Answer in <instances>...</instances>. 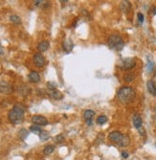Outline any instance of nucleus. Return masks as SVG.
<instances>
[{
    "instance_id": "20e7f679",
    "label": "nucleus",
    "mask_w": 156,
    "mask_h": 160,
    "mask_svg": "<svg viewBox=\"0 0 156 160\" xmlns=\"http://www.w3.org/2000/svg\"><path fill=\"white\" fill-rule=\"evenodd\" d=\"M107 44L110 49L116 50V51H121L124 48L125 42H124L123 38L118 35H112L109 36L107 40Z\"/></svg>"
},
{
    "instance_id": "f8f14e48",
    "label": "nucleus",
    "mask_w": 156,
    "mask_h": 160,
    "mask_svg": "<svg viewBox=\"0 0 156 160\" xmlns=\"http://www.w3.org/2000/svg\"><path fill=\"white\" fill-rule=\"evenodd\" d=\"M147 90L153 96H156V85L153 81H149L147 83Z\"/></svg>"
},
{
    "instance_id": "7c9ffc66",
    "label": "nucleus",
    "mask_w": 156,
    "mask_h": 160,
    "mask_svg": "<svg viewBox=\"0 0 156 160\" xmlns=\"http://www.w3.org/2000/svg\"><path fill=\"white\" fill-rule=\"evenodd\" d=\"M34 3H35V5H36V6H38V5H40V3H43V1H35Z\"/></svg>"
},
{
    "instance_id": "0eeeda50",
    "label": "nucleus",
    "mask_w": 156,
    "mask_h": 160,
    "mask_svg": "<svg viewBox=\"0 0 156 160\" xmlns=\"http://www.w3.org/2000/svg\"><path fill=\"white\" fill-rule=\"evenodd\" d=\"M94 115H95V111L92 110V109H87V110L84 111L83 118H84V120H85L86 124L88 126L92 125V120H93Z\"/></svg>"
},
{
    "instance_id": "f257e3e1",
    "label": "nucleus",
    "mask_w": 156,
    "mask_h": 160,
    "mask_svg": "<svg viewBox=\"0 0 156 160\" xmlns=\"http://www.w3.org/2000/svg\"><path fill=\"white\" fill-rule=\"evenodd\" d=\"M117 97L119 101L124 104L131 103L134 100V98H135V91L130 86H124V87H122L118 91Z\"/></svg>"
},
{
    "instance_id": "c756f323",
    "label": "nucleus",
    "mask_w": 156,
    "mask_h": 160,
    "mask_svg": "<svg viewBox=\"0 0 156 160\" xmlns=\"http://www.w3.org/2000/svg\"><path fill=\"white\" fill-rule=\"evenodd\" d=\"M100 137L104 138V135H102V133H101V134H100V135H99V137H98V138H97V140H99V138H100ZM102 140H104V139H100V142H99V143H102Z\"/></svg>"
},
{
    "instance_id": "4468645a",
    "label": "nucleus",
    "mask_w": 156,
    "mask_h": 160,
    "mask_svg": "<svg viewBox=\"0 0 156 160\" xmlns=\"http://www.w3.org/2000/svg\"><path fill=\"white\" fill-rule=\"evenodd\" d=\"M12 91V86L7 83H0V92L9 93Z\"/></svg>"
},
{
    "instance_id": "aec40b11",
    "label": "nucleus",
    "mask_w": 156,
    "mask_h": 160,
    "mask_svg": "<svg viewBox=\"0 0 156 160\" xmlns=\"http://www.w3.org/2000/svg\"><path fill=\"white\" fill-rule=\"evenodd\" d=\"M153 68H154V61L150 59V57H147V71H152Z\"/></svg>"
},
{
    "instance_id": "b1692460",
    "label": "nucleus",
    "mask_w": 156,
    "mask_h": 160,
    "mask_svg": "<svg viewBox=\"0 0 156 160\" xmlns=\"http://www.w3.org/2000/svg\"><path fill=\"white\" fill-rule=\"evenodd\" d=\"M30 130L32 132L36 133V134H39V133L42 132L40 127H38V126H32V127L30 128Z\"/></svg>"
},
{
    "instance_id": "2f4dec72",
    "label": "nucleus",
    "mask_w": 156,
    "mask_h": 160,
    "mask_svg": "<svg viewBox=\"0 0 156 160\" xmlns=\"http://www.w3.org/2000/svg\"><path fill=\"white\" fill-rule=\"evenodd\" d=\"M3 54V47L1 46V44H0V55Z\"/></svg>"
},
{
    "instance_id": "f704fd0d",
    "label": "nucleus",
    "mask_w": 156,
    "mask_h": 160,
    "mask_svg": "<svg viewBox=\"0 0 156 160\" xmlns=\"http://www.w3.org/2000/svg\"><path fill=\"white\" fill-rule=\"evenodd\" d=\"M155 110H156V108H155Z\"/></svg>"
},
{
    "instance_id": "ddd939ff",
    "label": "nucleus",
    "mask_w": 156,
    "mask_h": 160,
    "mask_svg": "<svg viewBox=\"0 0 156 160\" xmlns=\"http://www.w3.org/2000/svg\"><path fill=\"white\" fill-rule=\"evenodd\" d=\"M49 95H50V97H51L52 99H54V100H60V99H62V97H63L62 93L60 92V91L57 90V89L50 91Z\"/></svg>"
},
{
    "instance_id": "7ed1b4c3",
    "label": "nucleus",
    "mask_w": 156,
    "mask_h": 160,
    "mask_svg": "<svg viewBox=\"0 0 156 160\" xmlns=\"http://www.w3.org/2000/svg\"><path fill=\"white\" fill-rule=\"evenodd\" d=\"M109 139L112 142L118 144L121 147H126L130 144V139L128 136L124 135L120 132H112L109 133Z\"/></svg>"
},
{
    "instance_id": "f03ea898",
    "label": "nucleus",
    "mask_w": 156,
    "mask_h": 160,
    "mask_svg": "<svg viewBox=\"0 0 156 160\" xmlns=\"http://www.w3.org/2000/svg\"><path fill=\"white\" fill-rule=\"evenodd\" d=\"M24 119V109L19 106H15L9 112V120L13 124H20Z\"/></svg>"
},
{
    "instance_id": "9d476101",
    "label": "nucleus",
    "mask_w": 156,
    "mask_h": 160,
    "mask_svg": "<svg viewBox=\"0 0 156 160\" xmlns=\"http://www.w3.org/2000/svg\"><path fill=\"white\" fill-rule=\"evenodd\" d=\"M29 80L32 83H38L40 81V76H39V74L36 71H32L29 74Z\"/></svg>"
},
{
    "instance_id": "2eb2a0df",
    "label": "nucleus",
    "mask_w": 156,
    "mask_h": 160,
    "mask_svg": "<svg viewBox=\"0 0 156 160\" xmlns=\"http://www.w3.org/2000/svg\"><path fill=\"white\" fill-rule=\"evenodd\" d=\"M131 9V4L129 1H122L121 3V10L124 13H128Z\"/></svg>"
},
{
    "instance_id": "f3484780",
    "label": "nucleus",
    "mask_w": 156,
    "mask_h": 160,
    "mask_svg": "<svg viewBox=\"0 0 156 160\" xmlns=\"http://www.w3.org/2000/svg\"><path fill=\"white\" fill-rule=\"evenodd\" d=\"M55 151V146L53 145H47L43 149V153L45 155H50L51 153H53V151Z\"/></svg>"
},
{
    "instance_id": "6e6552de",
    "label": "nucleus",
    "mask_w": 156,
    "mask_h": 160,
    "mask_svg": "<svg viewBox=\"0 0 156 160\" xmlns=\"http://www.w3.org/2000/svg\"><path fill=\"white\" fill-rule=\"evenodd\" d=\"M34 62H35V64L38 67H42L45 64V59H44V57L41 54L38 53L34 56Z\"/></svg>"
},
{
    "instance_id": "9b49d317",
    "label": "nucleus",
    "mask_w": 156,
    "mask_h": 160,
    "mask_svg": "<svg viewBox=\"0 0 156 160\" xmlns=\"http://www.w3.org/2000/svg\"><path fill=\"white\" fill-rule=\"evenodd\" d=\"M133 125H134V127L137 128V130H139V128H142L143 121H142V118L140 117V115L135 114L133 116Z\"/></svg>"
},
{
    "instance_id": "39448f33",
    "label": "nucleus",
    "mask_w": 156,
    "mask_h": 160,
    "mask_svg": "<svg viewBox=\"0 0 156 160\" xmlns=\"http://www.w3.org/2000/svg\"><path fill=\"white\" fill-rule=\"evenodd\" d=\"M136 64V61L133 58H126V59H123L119 63V66H120L121 69L124 70H129L132 69Z\"/></svg>"
},
{
    "instance_id": "393cba45",
    "label": "nucleus",
    "mask_w": 156,
    "mask_h": 160,
    "mask_svg": "<svg viewBox=\"0 0 156 160\" xmlns=\"http://www.w3.org/2000/svg\"><path fill=\"white\" fill-rule=\"evenodd\" d=\"M64 141V136L63 134H59L56 136V142L57 143H62Z\"/></svg>"
},
{
    "instance_id": "72a5a7b5",
    "label": "nucleus",
    "mask_w": 156,
    "mask_h": 160,
    "mask_svg": "<svg viewBox=\"0 0 156 160\" xmlns=\"http://www.w3.org/2000/svg\"><path fill=\"white\" fill-rule=\"evenodd\" d=\"M155 147H156V143H155Z\"/></svg>"
},
{
    "instance_id": "423d86ee",
    "label": "nucleus",
    "mask_w": 156,
    "mask_h": 160,
    "mask_svg": "<svg viewBox=\"0 0 156 160\" xmlns=\"http://www.w3.org/2000/svg\"><path fill=\"white\" fill-rule=\"evenodd\" d=\"M32 121H33L34 124L38 126H46L48 124V120L44 116H41V115H35V116H33Z\"/></svg>"
},
{
    "instance_id": "412c9836",
    "label": "nucleus",
    "mask_w": 156,
    "mask_h": 160,
    "mask_svg": "<svg viewBox=\"0 0 156 160\" xmlns=\"http://www.w3.org/2000/svg\"><path fill=\"white\" fill-rule=\"evenodd\" d=\"M49 137H50L49 132H45V130H42V132L39 133V139H40L41 141H46L47 139H49Z\"/></svg>"
},
{
    "instance_id": "a878e982",
    "label": "nucleus",
    "mask_w": 156,
    "mask_h": 160,
    "mask_svg": "<svg viewBox=\"0 0 156 160\" xmlns=\"http://www.w3.org/2000/svg\"><path fill=\"white\" fill-rule=\"evenodd\" d=\"M47 86H48V88L50 89V90H55V89H57V85H56L55 83L49 82L48 83H47Z\"/></svg>"
},
{
    "instance_id": "c85d7f7f",
    "label": "nucleus",
    "mask_w": 156,
    "mask_h": 160,
    "mask_svg": "<svg viewBox=\"0 0 156 160\" xmlns=\"http://www.w3.org/2000/svg\"><path fill=\"white\" fill-rule=\"evenodd\" d=\"M139 132H140V134L141 135H145V130L144 128H139Z\"/></svg>"
},
{
    "instance_id": "6ab92c4d",
    "label": "nucleus",
    "mask_w": 156,
    "mask_h": 160,
    "mask_svg": "<svg viewBox=\"0 0 156 160\" xmlns=\"http://www.w3.org/2000/svg\"><path fill=\"white\" fill-rule=\"evenodd\" d=\"M134 79H135V75H134L133 73H128V74H126L124 76V80L128 83H131Z\"/></svg>"
},
{
    "instance_id": "dca6fc26",
    "label": "nucleus",
    "mask_w": 156,
    "mask_h": 160,
    "mask_svg": "<svg viewBox=\"0 0 156 160\" xmlns=\"http://www.w3.org/2000/svg\"><path fill=\"white\" fill-rule=\"evenodd\" d=\"M49 45H50V44H49L48 41H47V40H43V41H41V42L38 45V49L40 52H45L46 50L49 48Z\"/></svg>"
},
{
    "instance_id": "473e14b6",
    "label": "nucleus",
    "mask_w": 156,
    "mask_h": 160,
    "mask_svg": "<svg viewBox=\"0 0 156 160\" xmlns=\"http://www.w3.org/2000/svg\"><path fill=\"white\" fill-rule=\"evenodd\" d=\"M152 13H153L154 15H156V6L152 8Z\"/></svg>"
},
{
    "instance_id": "a211bd4d",
    "label": "nucleus",
    "mask_w": 156,
    "mask_h": 160,
    "mask_svg": "<svg viewBox=\"0 0 156 160\" xmlns=\"http://www.w3.org/2000/svg\"><path fill=\"white\" fill-rule=\"evenodd\" d=\"M18 135H19V137L22 139V140H25V139L28 137L29 132L26 130V128H21L19 130V132H18Z\"/></svg>"
},
{
    "instance_id": "4be33fe9",
    "label": "nucleus",
    "mask_w": 156,
    "mask_h": 160,
    "mask_svg": "<svg viewBox=\"0 0 156 160\" xmlns=\"http://www.w3.org/2000/svg\"><path fill=\"white\" fill-rule=\"evenodd\" d=\"M10 20L12 21L13 23H15V24H20L21 23V19L20 17H18V15H11L10 17Z\"/></svg>"
},
{
    "instance_id": "cd10ccee",
    "label": "nucleus",
    "mask_w": 156,
    "mask_h": 160,
    "mask_svg": "<svg viewBox=\"0 0 156 160\" xmlns=\"http://www.w3.org/2000/svg\"><path fill=\"white\" fill-rule=\"evenodd\" d=\"M122 156H123L124 158H128L129 155H128V153H126V151H123V153H122Z\"/></svg>"
},
{
    "instance_id": "5701e85b",
    "label": "nucleus",
    "mask_w": 156,
    "mask_h": 160,
    "mask_svg": "<svg viewBox=\"0 0 156 160\" xmlns=\"http://www.w3.org/2000/svg\"><path fill=\"white\" fill-rule=\"evenodd\" d=\"M106 122H107V117L104 116V115H102V116L97 118V124L99 125H104Z\"/></svg>"
},
{
    "instance_id": "bb28decb",
    "label": "nucleus",
    "mask_w": 156,
    "mask_h": 160,
    "mask_svg": "<svg viewBox=\"0 0 156 160\" xmlns=\"http://www.w3.org/2000/svg\"><path fill=\"white\" fill-rule=\"evenodd\" d=\"M137 17H138V20L140 23H143L144 22V15L141 13H138V15H137Z\"/></svg>"
},
{
    "instance_id": "1a4fd4ad",
    "label": "nucleus",
    "mask_w": 156,
    "mask_h": 160,
    "mask_svg": "<svg viewBox=\"0 0 156 160\" xmlns=\"http://www.w3.org/2000/svg\"><path fill=\"white\" fill-rule=\"evenodd\" d=\"M62 46H63L64 51L67 52V53H69V52H71V50L73 49L74 43H73V41L71 40V39H65V40L63 41V43H62Z\"/></svg>"
}]
</instances>
